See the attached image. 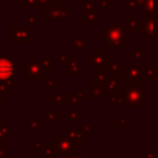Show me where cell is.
Instances as JSON below:
<instances>
[{
  "label": "cell",
  "instance_id": "cell-1",
  "mask_svg": "<svg viewBox=\"0 0 158 158\" xmlns=\"http://www.w3.org/2000/svg\"><path fill=\"white\" fill-rule=\"evenodd\" d=\"M14 72V65L9 59L1 58L0 59V80L7 79Z\"/></svg>",
  "mask_w": 158,
  "mask_h": 158
}]
</instances>
